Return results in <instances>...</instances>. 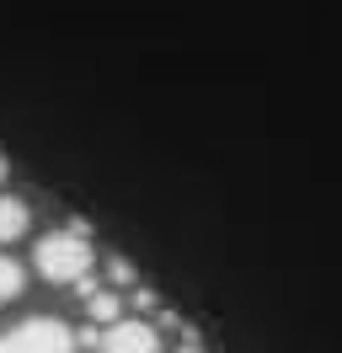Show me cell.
<instances>
[{
  "label": "cell",
  "mask_w": 342,
  "mask_h": 353,
  "mask_svg": "<svg viewBox=\"0 0 342 353\" xmlns=\"http://www.w3.org/2000/svg\"><path fill=\"white\" fill-rule=\"evenodd\" d=\"M91 263H97V252L86 241V225H64L54 236H43L38 252H32V268H38L48 284H75V279L91 273Z\"/></svg>",
  "instance_id": "1"
},
{
  "label": "cell",
  "mask_w": 342,
  "mask_h": 353,
  "mask_svg": "<svg viewBox=\"0 0 342 353\" xmlns=\"http://www.w3.org/2000/svg\"><path fill=\"white\" fill-rule=\"evenodd\" d=\"M86 316H91L97 327H112V316H123V300H118V294H107V289H97V294L86 300Z\"/></svg>",
  "instance_id": "5"
},
{
  "label": "cell",
  "mask_w": 342,
  "mask_h": 353,
  "mask_svg": "<svg viewBox=\"0 0 342 353\" xmlns=\"http://www.w3.org/2000/svg\"><path fill=\"white\" fill-rule=\"evenodd\" d=\"M107 268H112V284H134V268H128L123 257H112Z\"/></svg>",
  "instance_id": "7"
},
{
  "label": "cell",
  "mask_w": 342,
  "mask_h": 353,
  "mask_svg": "<svg viewBox=\"0 0 342 353\" xmlns=\"http://www.w3.org/2000/svg\"><path fill=\"white\" fill-rule=\"evenodd\" d=\"M0 353H75V332L54 316H32L21 327L0 332Z\"/></svg>",
  "instance_id": "2"
},
{
  "label": "cell",
  "mask_w": 342,
  "mask_h": 353,
  "mask_svg": "<svg viewBox=\"0 0 342 353\" xmlns=\"http://www.w3.org/2000/svg\"><path fill=\"white\" fill-rule=\"evenodd\" d=\"M27 203L21 199H11V193H0V246L6 241H17V236H27Z\"/></svg>",
  "instance_id": "4"
},
{
  "label": "cell",
  "mask_w": 342,
  "mask_h": 353,
  "mask_svg": "<svg viewBox=\"0 0 342 353\" xmlns=\"http://www.w3.org/2000/svg\"><path fill=\"white\" fill-rule=\"evenodd\" d=\"M97 348L102 353H161V337H155V327H145V321H112Z\"/></svg>",
  "instance_id": "3"
},
{
  "label": "cell",
  "mask_w": 342,
  "mask_h": 353,
  "mask_svg": "<svg viewBox=\"0 0 342 353\" xmlns=\"http://www.w3.org/2000/svg\"><path fill=\"white\" fill-rule=\"evenodd\" d=\"M21 284H27V268L17 257H0V300H17Z\"/></svg>",
  "instance_id": "6"
},
{
  "label": "cell",
  "mask_w": 342,
  "mask_h": 353,
  "mask_svg": "<svg viewBox=\"0 0 342 353\" xmlns=\"http://www.w3.org/2000/svg\"><path fill=\"white\" fill-rule=\"evenodd\" d=\"M0 182H6V155H0Z\"/></svg>",
  "instance_id": "9"
},
{
  "label": "cell",
  "mask_w": 342,
  "mask_h": 353,
  "mask_svg": "<svg viewBox=\"0 0 342 353\" xmlns=\"http://www.w3.org/2000/svg\"><path fill=\"white\" fill-rule=\"evenodd\" d=\"M177 353H203V348H198V343H182V348H177Z\"/></svg>",
  "instance_id": "8"
}]
</instances>
